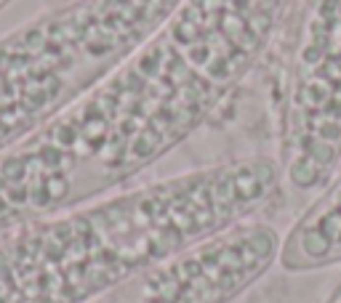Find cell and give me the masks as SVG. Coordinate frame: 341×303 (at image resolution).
Instances as JSON below:
<instances>
[{"instance_id":"cell-1","label":"cell","mask_w":341,"mask_h":303,"mask_svg":"<svg viewBox=\"0 0 341 303\" xmlns=\"http://www.w3.org/2000/svg\"><path fill=\"white\" fill-rule=\"evenodd\" d=\"M293 0H179L54 122L0 157V234L123 192L272 56Z\"/></svg>"},{"instance_id":"cell-6","label":"cell","mask_w":341,"mask_h":303,"mask_svg":"<svg viewBox=\"0 0 341 303\" xmlns=\"http://www.w3.org/2000/svg\"><path fill=\"white\" fill-rule=\"evenodd\" d=\"M277 263L291 274L320 272L341 263V170L283 234Z\"/></svg>"},{"instance_id":"cell-2","label":"cell","mask_w":341,"mask_h":303,"mask_svg":"<svg viewBox=\"0 0 341 303\" xmlns=\"http://www.w3.org/2000/svg\"><path fill=\"white\" fill-rule=\"evenodd\" d=\"M280 194L274 154H242L24 223L0 234V303H88Z\"/></svg>"},{"instance_id":"cell-7","label":"cell","mask_w":341,"mask_h":303,"mask_svg":"<svg viewBox=\"0 0 341 303\" xmlns=\"http://www.w3.org/2000/svg\"><path fill=\"white\" fill-rule=\"evenodd\" d=\"M323 303H341V282L331 290V295H328V298H325Z\"/></svg>"},{"instance_id":"cell-5","label":"cell","mask_w":341,"mask_h":303,"mask_svg":"<svg viewBox=\"0 0 341 303\" xmlns=\"http://www.w3.org/2000/svg\"><path fill=\"white\" fill-rule=\"evenodd\" d=\"M283 234L251 218L88 303H232L277 263Z\"/></svg>"},{"instance_id":"cell-3","label":"cell","mask_w":341,"mask_h":303,"mask_svg":"<svg viewBox=\"0 0 341 303\" xmlns=\"http://www.w3.org/2000/svg\"><path fill=\"white\" fill-rule=\"evenodd\" d=\"M179 0H72L0 37V157L54 122Z\"/></svg>"},{"instance_id":"cell-4","label":"cell","mask_w":341,"mask_h":303,"mask_svg":"<svg viewBox=\"0 0 341 303\" xmlns=\"http://www.w3.org/2000/svg\"><path fill=\"white\" fill-rule=\"evenodd\" d=\"M272 54L283 192L317 197L341 170V0H293Z\"/></svg>"}]
</instances>
